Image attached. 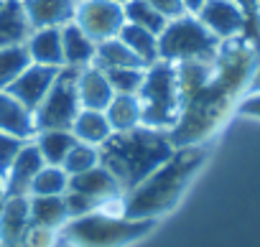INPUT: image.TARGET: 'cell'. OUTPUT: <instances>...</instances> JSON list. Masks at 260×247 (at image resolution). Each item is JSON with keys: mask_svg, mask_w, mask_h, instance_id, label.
Segmentation results:
<instances>
[{"mask_svg": "<svg viewBox=\"0 0 260 247\" xmlns=\"http://www.w3.org/2000/svg\"><path fill=\"white\" fill-rule=\"evenodd\" d=\"M105 77L110 82V87L115 89V94H138L143 77H146V66H117V69H105Z\"/></svg>", "mask_w": 260, "mask_h": 247, "instance_id": "f1b7e54d", "label": "cell"}, {"mask_svg": "<svg viewBox=\"0 0 260 247\" xmlns=\"http://www.w3.org/2000/svg\"><path fill=\"white\" fill-rule=\"evenodd\" d=\"M67 186H69V173L61 166H44L34 176L28 194L31 196H61Z\"/></svg>", "mask_w": 260, "mask_h": 247, "instance_id": "4316f807", "label": "cell"}, {"mask_svg": "<svg viewBox=\"0 0 260 247\" xmlns=\"http://www.w3.org/2000/svg\"><path fill=\"white\" fill-rule=\"evenodd\" d=\"M77 94H79V104L84 110H102L110 104V99L115 97V89L110 87L105 72L94 64L82 66L77 74Z\"/></svg>", "mask_w": 260, "mask_h": 247, "instance_id": "7c38bea8", "label": "cell"}, {"mask_svg": "<svg viewBox=\"0 0 260 247\" xmlns=\"http://www.w3.org/2000/svg\"><path fill=\"white\" fill-rule=\"evenodd\" d=\"M69 219L64 194L61 196H31L28 199V222L34 227L56 229Z\"/></svg>", "mask_w": 260, "mask_h": 247, "instance_id": "44dd1931", "label": "cell"}, {"mask_svg": "<svg viewBox=\"0 0 260 247\" xmlns=\"http://www.w3.org/2000/svg\"><path fill=\"white\" fill-rule=\"evenodd\" d=\"M0 247H3V244H0Z\"/></svg>", "mask_w": 260, "mask_h": 247, "instance_id": "b9f144b4", "label": "cell"}, {"mask_svg": "<svg viewBox=\"0 0 260 247\" xmlns=\"http://www.w3.org/2000/svg\"><path fill=\"white\" fill-rule=\"evenodd\" d=\"M100 163V153H97V146H87V143H74V148L67 153V158H64V163H61V168L69 173V176H74V173H82V171H89V168H94Z\"/></svg>", "mask_w": 260, "mask_h": 247, "instance_id": "f546056e", "label": "cell"}, {"mask_svg": "<svg viewBox=\"0 0 260 247\" xmlns=\"http://www.w3.org/2000/svg\"><path fill=\"white\" fill-rule=\"evenodd\" d=\"M77 3L79 0H23V8L34 28H49L74 21Z\"/></svg>", "mask_w": 260, "mask_h": 247, "instance_id": "2e32d148", "label": "cell"}, {"mask_svg": "<svg viewBox=\"0 0 260 247\" xmlns=\"http://www.w3.org/2000/svg\"><path fill=\"white\" fill-rule=\"evenodd\" d=\"M94 49L97 44L74 23H64L61 26V54H64V66H74V69H82V66H89L92 59H94Z\"/></svg>", "mask_w": 260, "mask_h": 247, "instance_id": "d6986e66", "label": "cell"}, {"mask_svg": "<svg viewBox=\"0 0 260 247\" xmlns=\"http://www.w3.org/2000/svg\"><path fill=\"white\" fill-rule=\"evenodd\" d=\"M122 13H125V21L127 23H136L141 28H148L151 33H161L164 26L169 23L148 0H127V3H122Z\"/></svg>", "mask_w": 260, "mask_h": 247, "instance_id": "484cf974", "label": "cell"}, {"mask_svg": "<svg viewBox=\"0 0 260 247\" xmlns=\"http://www.w3.org/2000/svg\"><path fill=\"white\" fill-rule=\"evenodd\" d=\"M222 41L204 28V23L184 13L179 18H171L164 31L158 33V59L181 64V61H212L219 51Z\"/></svg>", "mask_w": 260, "mask_h": 247, "instance_id": "8992f818", "label": "cell"}, {"mask_svg": "<svg viewBox=\"0 0 260 247\" xmlns=\"http://www.w3.org/2000/svg\"><path fill=\"white\" fill-rule=\"evenodd\" d=\"M34 138H36L34 143H36V148H39L46 166H61L67 153L77 143L72 130H39Z\"/></svg>", "mask_w": 260, "mask_h": 247, "instance_id": "cb8c5ba5", "label": "cell"}, {"mask_svg": "<svg viewBox=\"0 0 260 247\" xmlns=\"http://www.w3.org/2000/svg\"><path fill=\"white\" fill-rule=\"evenodd\" d=\"M247 92H260V56H257V64H255V72H252V79H250Z\"/></svg>", "mask_w": 260, "mask_h": 247, "instance_id": "8d00e7d4", "label": "cell"}, {"mask_svg": "<svg viewBox=\"0 0 260 247\" xmlns=\"http://www.w3.org/2000/svg\"><path fill=\"white\" fill-rule=\"evenodd\" d=\"M28 64H31V56H28L26 44L0 46V89H6Z\"/></svg>", "mask_w": 260, "mask_h": 247, "instance_id": "83f0119b", "label": "cell"}, {"mask_svg": "<svg viewBox=\"0 0 260 247\" xmlns=\"http://www.w3.org/2000/svg\"><path fill=\"white\" fill-rule=\"evenodd\" d=\"M136 97L141 102V125L169 133L181 115L176 64L164 61V59L148 64L143 84H141Z\"/></svg>", "mask_w": 260, "mask_h": 247, "instance_id": "277c9868", "label": "cell"}, {"mask_svg": "<svg viewBox=\"0 0 260 247\" xmlns=\"http://www.w3.org/2000/svg\"><path fill=\"white\" fill-rule=\"evenodd\" d=\"M0 130L16 135L21 140H31L36 135V125H34V112L21 104L13 94H8L6 89H0Z\"/></svg>", "mask_w": 260, "mask_h": 247, "instance_id": "5bb4252c", "label": "cell"}, {"mask_svg": "<svg viewBox=\"0 0 260 247\" xmlns=\"http://www.w3.org/2000/svg\"><path fill=\"white\" fill-rule=\"evenodd\" d=\"M257 46L245 36L222 41L212 61H181L176 64L181 115L169 130L174 148L202 146L247 92L255 64Z\"/></svg>", "mask_w": 260, "mask_h": 247, "instance_id": "6da1fadb", "label": "cell"}, {"mask_svg": "<svg viewBox=\"0 0 260 247\" xmlns=\"http://www.w3.org/2000/svg\"><path fill=\"white\" fill-rule=\"evenodd\" d=\"M74 23L94 44H100L120 33V28L125 26V13L122 6L112 3V0H82V3H77Z\"/></svg>", "mask_w": 260, "mask_h": 247, "instance_id": "ba28073f", "label": "cell"}, {"mask_svg": "<svg viewBox=\"0 0 260 247\" xmlns=\"http://www.w3.org/2000/svg\"><path fill=\"white\" fill-rule=\"evenodd\" d=\"M174 151L176 148L171 146L166 130L146 125L112 133L102 146H97L100 166L112 173L122 196L148 179L164 161H169Z\"/></svg>", "mask_w": 260, "mask_h": 247, "instance_id": "7a4b0ae2", "label": "cell"}, {"mask_svg": "<svg viewBox=\"0 0 260 247\" xmlns=\"http://www.w3.org/2000/svg\"><path fill=\"white\" fill-rule=\"evenodd\" d=\"M23 143H28V140H21L16 135H8L0 130V184L8 176V168H11L13 158L18 156V151L23 148Z\"/></svg>", "mask_w": 260, "mask_h": 247, "instance_id": "4dcf8cb0", "label": "cell"}, {"mask_svg": "<svg viewBox=\"0 0 260 247\" xmlns=\"http://www.w3.org/2000/svg\"><path fill=\"white\" fill-rule=\"evenodd\" d=\"M44 166L46 163H44L36 143H23V148L18 151V156L13 158V163L8 168V176L3 179L6 196H28L31 181Z\"/></svg>", "mask_w": 260, "mask_h": 247, "instance_id": "8fae6325", "label": "cell"}, {"mask_svg": "<svg viewBox=\"0 0 260 247\" xmlns=\"http://www.w3.org/2000/svg\"><path fill=\"white\" fill-rule=\"evenodd\" d=\"M72 135L79 140V143H87V146H102L110 135H112V128L107 122V115L102 110H79V115L74 117L72 122Z\"/></svg>", "mask_w": 260, "mask_h": 247, "instance_id": "ffe728a7", "label": "cell"}, {"mask_svg": "<svg viewBox=\"0 0 260 247\" xmlns=\"http://www.w3.org/2000/svg\"><path fill=\"white\" fill-rule=\"evenodd\" d=\"M257 11H260V0H257Z\"/></svg>", "mask_w": 260, "mask_h": 247, "instance_id": "ab89813d", "label": "cell"}, {"mask_svg": "<svg viewBox=\"0 0 260 247\" xmlns=\"http://www.w3.org/2000/svg\"><path fill=\"white\" fill-rule=\"evenodd\" d=\"M28 224V196H8L0 211V244L21 247Z\"/></svg>", "mask_w": 260, "mask_h": 247, "instance_id": "9a60e30c", "label": "cell"}, {"mask_svg": "<svg viewBox=\"0 0 260 247\" xmlns=\"http://www.w3.org/2000/svg\"><path fill=\"white\" fill-rule=\"evenodd\" d=\"M77 74L74 66H61L51 89L34 110V125L39 130H72V122L79 115V94H77Z\"/></svg>", "mask_w": 260, "mask_h": 247, "instance_id": "52a82bcc", "label": "cell"}, {"mask_svg": "<svg viewBox=\"0 0 260 247\" xmlns=\"http://www.w3.org/2000/svg\"><path fill=\"white\" fill-rule=\"evenodd\" d=\"M112 3H120L122 6V3H127V0H112Z\"/></svg>", "mask_w": 260, "mask_h": 247, "instance_id": "f35d334b", "label": "cell"}, {"mask_svg": "<svg viewBox=\"0 0 260 247\" xmlns=\"http://www.w3.org/2000/svg\"><path fill=\"white\" fill-rule=\"evenodd\" d=\"M105 115H107L112 133L138 128L141 125V102L136 94H115L110 99V104L105 107Z\"/></svg>", "mask_w": 260, "mask_h": 247, "instance_id": "603a6c76", "label": "cell"}, {"mask_svg": "<svg viewBox=\"0 0 260 247\" xmlns=\"http://www.w3.org/2000/svg\"><path fill=\"white\" fill-rule=\"evenodd\" d=\"M207 3V0H181V6H184V11L186 13H191V16H197L199 13V8Z\"/></svg>", "mask_w": 260, "mask_h": 247, "instance_id": "d590c367", "label": "cell"}, {"mask_svg": "<svg viewBox=\"0 0 260 247\" xmlns=\"http://www.w3.org/2000/svg\"><path fill=\"white\" fill-rule=\"evenodd\" d=\"M67 189H69V191H79V194H84V196H92V199H97L100 204L122 196L117 181L112 179V173H110L105 166H100V163H97L94 168H89V171H82V173L69 176V186H67Z\"/></svg>", "mask_w": 260, "mask_h": 247, "instance_id": "4fadbf2b", "label": "cell"}, {"mask_svg": "<svg viewBox=\"0 0 260 247\" xmlns=\"http://www.w3.org/2000/svg\"><path fill=\"white\" fill-rule=\"evenodd\" d=\"M64 204H67V214H69V219H74V217H84V214H89V211H97V206H100V201L97 199H92V196H84V194H79V191H64Z\"/></svg>", "mask_w": 260, "mask_h": 247, "instance_id": "1f68e13d", "label": "cell"}, {"mask_svg": "<svg viewBox=\"0 0 260 247\" xmlns=\"http://www.w3.org/2000/svg\"><path fill=\"white\" fill-rule=\"evenodd\" d=\"M0 186H3V184H0Z\"/></svg>", "mask_w": 260, "mask_h": 247, "instance_id": "7bdbcfd3", "label": "cell"}, {"mask_svg": "<svg viewBox=\"0 0 260 247\" xmlns=\"http://www.w3.org/2000/svg\"><path fill=\"white\" fill-rule=\"evenodd\" d=\"M148 3L166 18V21H171V18H179V16H184L186 11H184V6H181V0H148Z\"/></svg>", "mask_w": 260, "mask_h": 247, "instance_id": "836d02e7", "label": "cell"}, {"mask_svg": "<svg viewBox=\"0 0 260 247\" xmlns=\"http://www.w3.org/2000/svg\"><path fill=\"white\" fill-rule=\"evenodd\" d=\"M117 39L143 61V66L158 61V36L151 33L148 28H141V26H136V23H127V21H125V26L120 28Z\"/></svg>", "mask_w": 260, "mask_h": 247, "instance_id": "7402d4cb", "label": "cell"}, {"mask_svg": "<svg viewBox=\"0 0 260 247\" xmlns=\"http://www.w3.org/2000/svg\"><path fill=\"white\" fill-rule=\"evenodd\" d=\"M3 3H6V0H0V6H3Z\"/></svg>", "mask_w": 260, "mask_h": 247, "instance_id": "60d3db41", "label": "cell"}, {"mask_svg": "<svg viewBox=\"0 0 260 247\" xmlns=\"http://www.w3.org/2000/svg\"><path fill=\"white\" fill-rule=\"evenodd\" d=\"M237 112L247 117H260V92H250L245 99L237 102Z\"/></svg>", "mask_w": 260, "mask_h": 247, "instance_id": "e575fe53", "label": "cell"}, {"mask_svg": "<svg viewBox=\"0 0 260 247\" xmlns=\"http://www.w3.org/2000/svg\"><path fill=\"white\" fill-rule=\"evenodd\" d=\"M207 148L186 146L176 148L169 161H164L148 179H143L133 191H127L120 204V217L125 219H156L176 206L184 189L202 168Z\"/></svg>", "mask_w": 260, "mask_h": 247, "instance_id": "3957f363", "label": "cell"}, {"mask_svg": "<svg viewBox=\"0 0 260 247\" xmlns=\"http://www.w3.org/2000/svg\"><path fill=\"white\" fill-rule=\"evenodd\" d=\"M153 219H125L89 211L64 224V239L74 247H122L151 232Z\"/></svg>", "mask_w": 260, "mask_h": 247, "instance_id": "5b68a950", "label": "cell"}, {"mask_svg": "<svg viewBox=\"0 0 260 247\" xmlns=\"http://www.w3.org/2000/svg\"><path fill=\"white\" fill-rule=\"evenodd\" d=\"M92 64L100 66L102 72H105V69H117V66H143V61H141L133 51H130L117 36L97 44Z\"/></svg>", "mask_w": 260, "mask_h": 247, "instance_id": "d4e9b609", "label": "cell"}, {"mask_svg": "<svg viewBox=\"0 0 260 247\" xmlns=\"http://www.w3.org/2000/svg\"><path fill=\"white\" fill-rule=\"evenodd\" d=\"M34 33V26L26 16L23 0H6L0 6V46L26 44Z\"/></svg>", "mask_w": 260, "mask_h": 247, "instance_id": "ac0fdd59", "label": "cell"}, {"mask_svg": "<svg viewBox=\"0 0 260 247\" xmlns=\"http://www.w3.org/2000/svg\"><path fill=\"white\" fill-rule=\"evenodd\" d=\"M197 18L219 41L240 39V36L247 33V16L240 8V3H235V0H207V3L199 8Z\"/></svg>", "mask_w": 260, "mask_h": 247, "instance_id": "9c48e42d", "label": "cell"}, {"mask_svg": "<svg viewBox=\"0 0 260 247\" xmlns=\"http://www.w3.org/2000/svg\"><path fill=\"white\" fill-rule=\"evenodd\" d=\"M6 199H8V196H6L3 186H0V211H3V206H6Z\"/></svg>", "mask_w": 260, "mask_h": 247, "instance_id": "74e56055", "label": "cell"}, {"mask_svg": "<svg viewBox=\"0 0 260 247\" xmlns=\"http://www.w3.org/2000/svg\"><path fill=\"white\" fill-rule=\"evenodd\" d=\"M235 3H240V8L247 16V33H245V39L252 46H257V51H260V11H257V0H235Z\"/></svg>", "mask_w": 260, "mask_h": 247, "instance_id": "d6a6232c", "label": "cell"}, {"mask_svg": "<svg viewBox=\"0 0 260 247\" xmlns=\"http://www.w3.org/2000/svg\"><path fill=\"white\" fill-rule=\"evenodd\" d=\"M59 69L56 66H44V64H28L8 87L6 92L13 94L21 104H26L31 112L41 104V99L46 97V92L51 89L54 79H56Z\"/></svg>", "mask_w": 260, "mask_h": 247, "instance_id": "30bf717a", "label": "cell"}, {"mask_svg": "<svg viewBox=\"0 0 260 247\" xmlns=\"http://www.w3.org/2000/svg\"><path fill=\"white\" fill-rule=\"evenodd\" d=\"M31 64H44V66H64V54H61V26H49V28H34V33L26 41Z\"/></svg>", "mask_w": 260, "mask_h": 247, "instance_id": "e0dca14e", "label": "cell"}]
</instances>
